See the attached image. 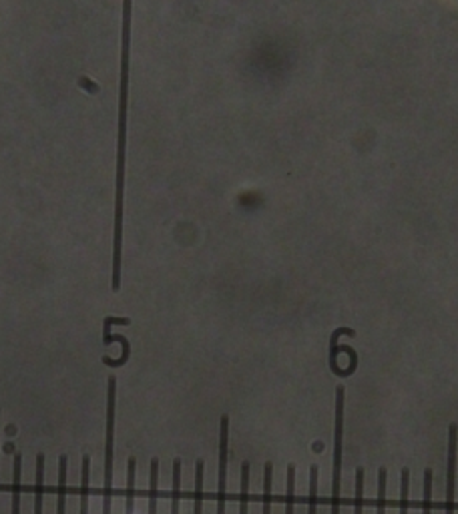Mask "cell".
I'll return each instance as SVG.
<instances>
[{"instance_id": "cell-21", "label": "cell", "mask_w": 458, "mask_h": 514, "mask_svg": "<svg viewBox=\"0 0 458 514\" xmlns=\"http://www.w3.org/2000/svg\"><path fill=\"white\" fill-rule=\"evenodd\" d=\"M78 85H81V87H87L88 93H98V85H97V83H91V81H88L87 77H81V78H78Z\"/></svg>"}, {"instance_id": "cell-8", "label": "cell", "mask_w": 458, "mask_h": 514, "mask_svg": "<svg viewBox=\"0 0 458 514\" xmlns=\"http://www.w3.org/2000/svg\"><path fill=\"white\" fill-rule=\"evenodd\" d=\"M88 474H91V456H83L81 466V510L78 514H88Z\"/></svg>"}, {"instance_id": "cell-12", "label": "cell", "mask_w": 458, "mask_h": 514, "mask_svg": "<svg viewBox=\"0 0 458 514\" xmlns=\"http://www.w3.org/2000/svg\"><path fill=\"white\" fill-rule=\"evenodd\" d=\"M181 500V458L173 460V490H171V514H179Z\"/></svg>"}, {"instance_id": "cell-13", "label": "cell", "mask_w": 458, "mask_h": 514, "mask_svg": "<svg viewBox=\"0 0 458 514\" xmlns=\"http://www.w3.org/2000/svg\"><path fill=\"white\" fill-rule=\"evenodd\" d=\"M272 476H273V464L265 462L263 466V513L272 514Z\"/></svg>"}, {"instance_id": "cell-4", "label": "cell", "mask_w": 458, "mask_h": 514, "mask_svg": "<svg viewBox=\"0 0 458 514\" xmlns=\"http://www.w3.org/2000/svg\"><path fill=\"white\" fill-rule=\"evenodd\" d=\"M66 468L68 458L65 454L58 458V486H56V514H66Z\"/></svg>"}, {"instance_id": "cell-20", "label": "cell", "mask_w": 458, "mask_h": 514, "mask_svg": "<svg viewBox=\"0 0 458 514\" xmlns=\"http://www.w3.org/2000/svg\"><path fill=\"white\" fill-rule=\"evenodd\" d=\"M408 493H410V468H402L400 480V514H408Z\"/></svg>"}, {"instance_id": "cell-1", "label": "cell", "mask_w": 458, "mask_h": 514, "mask_svg": "<svg viewBox=\"0 0 458 514\" xmlns=\"http://www.w3.org/2000/svg\"><path fill=\"white\" fill-rule=\"evenodd\" d=\"M344 404L346 390L336 388V430H334V486H332V513L340 514V494H342V436H344Z\"/></svg>"}, {"instance_id": "cell-7", "label": "cell", "mask_w": 458, "mask_h": 514, "mask_svg": "<svg viewBox=\"0 0 458 514\" xmlns=\"http://www.w3.org/2000/svg\"><path fill=\"white\" fill-rule=\"evenodd\" d=\"M203 471H205V462L199 458L195 462V493H193V514H203Z\"/></svg>"}, {"instance_id": "cell-11", "label": "cell", "mask_w": 458, "mask_h": 514, "mask_svg": "<svg viewBox=\"0 0 458 514\" xmlns=\"http://www.w3.org/2000/svg\"><path fill=\"white\" fill-rule=\"evenodd\" d=\"M157 486H159V458L151 460V478H149V514H157Z\"/></svg>"}, {"instance_id": "cell-9", "label": "cell", "mask_w": 458, "mask_h": 514, "mask_svg": "<svg viewBox=\"0 0 458 514\" xmlns=\"http://www.w3.org/2000/svg\"><path fill=\"white\" fill-rule=\"evenodd\" d=\"M111 341H121V346H123V354H121L119 360H111V358L105 356V358H103V364H105V366H111V368H121L123 364H127L129 356H131V346H129L127 338H123V336H109V338L103 339V344H105V346H109Z\"/></svg>"}, {"instance_id": "cell-15", "label": "cell", "mask_w": 458, "mask_h": 514, "mask_svg": "<svg viewBox=\"0 0 458 514\" xmlns=\"http://www.w3.org/2000/svg\"><path fill=\"white\" fill-rule=\"evenodd\" d=\"M386 478L388 471L382 466L378 471V498H376V514H386Z\"/></svg>"}, {"instance_id": "cell-2", "label": "cell", "mask_w": 458, "mask_h": 514, "mask_svg": "<svg viewBox=\"0 0 458 514\" xmlns=\"http://www.w3.org/2000/svg\"><path fill=\"white\" fill-rule=\"evenodd\" d=\"M229 416H221L219 426V476H218V514H225L228 500V454H229Z\"/></svg>"}, {"instance_id": "cell-14", "label": "cell", "mask_w": 458, "mask_h": 514, "mask_svg": "<svg viewBox=\"0 0 458 514\" xmlns=\"http://www.w3.org/2000/svg\"><path fill=\"white\" fill-rule=\"evenodd\" d=\"M248 494H250V462L241 464V498L240 514H248Z\"/></svg>"}, {"instance_id": "cell-19", "label": "cell", "mask_w": 458, "mask_h": 514, "mask_svg": "<svg viewBox=\"0 0 458 514\" xmlns=\"http://www.w3.org/2000/svg\"><path fill=\"white\" fill-rule=\"evenodd\" d=\"M432 468L424 471V496H422V514L432 513Z\"/></svg>"}, {"instance_id": "cell-18", "label": "cell", "mask_w": 458, "mask_h": 514, "mask_svg": "<svg viewBox=\"0 0 458 514\" xmlns=\"http://www.w3.org/2000/svg\"><path fill=\"white\" fill-rule=\"evenodd\" d=\"M354 514H364V468H356V498H354Z\"/></svg>"}, {"instance_id": "cell-17", "label": "cell", "mask_w": 458, "mask_h": 514, "mask_svg": "<svg viewBox=\"0 0 458 514\" xmlns=\"http://www.w3.org/2000/svg\"><path fill=\"white\" fill-rule=\"evenodd\" d=\"M295 493V464H287V496H285V514H294Z\"/></svg>"}, {"instance_id": "cell-6", "label": "cell", "mask_w": 458, "mask_h": 514, "mask_svg": "<svg viewBox=\"0 0 458 514\" xmlns=\"http://www.w3.org/2000/svg\"><path fill=\"white\" fill-rule=\"evenodd\" d=\"M34 514H43V494H44V454L36 456V484H34Z\"/></svg>"}, {"instance_id": "cell-3", "label": "cell", "mask_w": 458, "mask_h": 514, "mask_svg": "<svg viewBox=\"0 0 458 514\" xmlns=\"http://www.w3.org/2000/svg\"><path fill=\"white\" fill-rule=\"evenodd\" d=\"M457 452H458V426L448 428V468H447V514H454V486H457Z\"/></svg>"}, {"instance_id": "cell-10", "label": "cell", "mask_w": 458, "mask_h": 514, "mask_svg": "<svg viewBox=\"0 0 458 514\" xmlns=\"http://www.w3.org/2000/svg\"><path fill=\"white\" fill-rule=\"evenodd\" d=\"M135 471H137V460L129 458L127 462V503H125V514H133L135 508Z\"/></svg>"}, {"instance_id": "cell-16", "label": "cell", "mask_w": 458, "mask_h": 514, "mask_svg": "<svg viewBox=\"0 0 458 514\" xmlns=\"http://www.w3.org/2000/svg\"><path fill=\"white\" fill-rule=\"evenodd\" d=\"M307 514H317V466H310V503Z\"/></svg>"}, {"instance_id": "cell-5", "label": "cell", "mask_w": 458, "mask_h": 514, "mask_svg": "<svg viewBox=\"0 0 458 514\" xmlns=\"http://www.w3.org/2000/svg\"><path fill=\"white\" fill-rule=\"evenodd\" d=\"M21 471H22V454H14L12 464V514H21Z\"/></svg>"}]
</instances>
